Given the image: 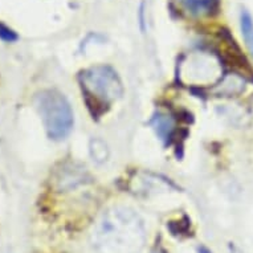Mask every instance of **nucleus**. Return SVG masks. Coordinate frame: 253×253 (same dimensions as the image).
<instances>
[{
	"label": "nucleus",
	"mask_w": 253,
	"mask_h": 253,
	"mask_svg": "<svg viewBox=\"0 0 253 253\" xmlns=\"http://www.w3.org/2000/svg\"><path fill=\"white\" fill-rule=\"evenodd\" d=\"M145 241L143 220L137 212L125 207L105 212L91 233L93 248L97 253H138Z\"/></svg>",
	"instance_id": "1"
},
{
	"label": "nucleus",
	"mask_w": 253,
	"mask_h": 253,
	"mask_svg": "<svg viewBox=\"0 0 253 253\" xmlns=\"http://www.w3.org/2000/svg\"><path fill=\"white\" fill-rule=\"evenodd\" d=\"M36 106L49 138L61 141L73 127V112L68 100L57 90H44L36 96Z\"/></svg>",
	"instance_id": "2"
},
{
	"label": "nucleus",
	"mask_w": 253,
	"mask_h": 253,
	"mask_svg": "<svg viewBox=\"0 0 253 253\" xmlns=\"http://www.w3.org/2000/svg\"><path fill=\"white\" fill-rule=\"evenodd\" d=\"M87 101L109 104L122 94V84L110 67H94L80 76Z\"/></svg>",
	"instance_id": "3"
},
{
	"label": "nucleus",
	"mask_w": 253,
	"mask_h": 253,
	"mask_svg": "<svg viewBox=\"0 0 253 253\" xmlns=\"http://www.w3.org/2000/svg\"><path fill=\"white\" fill-rule=\"evenodd\" d=\"M220 65L211 54L194 53L182 62V76L188 79V83L210 84L219 79Z\"/></svg>",
	"instance_id": "4"
},
{
	"label": "nucleus",
	"mask_w": 253,
	"mask_h": 253,
	"mask_svg": "<svg viewBox=\"0 0 253 253\" xmlns=\"http://www.w3.org/2000/svg\"><path fill=\"white\" fill-rule=\"evenodd\" d=\"M151 126L155 130V133L159 135L161 139L167 141L170 139L174 131V121L170 116L167 114H162V113H158L157 116L154 117L151 121Z\"/></svg>",
	"instance_id": "5"
},
{
	"label": "nucleus",
	"mask_w": 253,
	"mask_h": 253,
	"mask_svg": "<svg viewBox=\"0 0 253 253\" xmlns=\"http://www.w3.org/2000/svg\"><path fill=\"white\" fill-rule=\"evenodd\" d=\"M240 24L245 44H247L249 52H251V54L253 56V20L252 17H251V15H249L247 11H243V12H241Z\"/></svg>",
	"instance_id": "6"
},
{
	"label": "nucleus",
	"mask_w": 253,
	"mask_h": 253,
	"mask_svg": "<svg viewBox=\"0 0 253 253\" xmlns=\"http://www.w3.org/2000/svg\"><path fill=\"white\" fill-rule=\"evenodd\" d=\"M91 155L96 158L97 161H106L108 158V150L104 142L101 143V147H98V141H93V149H91Z\"/></svg>",
	"instance_id": "7"
},
{
	"label": "nucleus",
	"mask_w": 253,
	"mask_h": 253,
	"mask_svg": "<svg viewBox=\"0 0 253 253\" xmlns=\"http://www.w3.org/2000/svg\"><path fill=\"white\" fill-rule=\"evenodd\" d=\"M0 39H3L5 42H13V40H16L17 36L5 25L0 24Z\"/></svg>",
	"instance_id": "8"
},
{
	"label": "nucleus",
	"mask_w": 253,
	"mask_h": 253,
	"mask_svg": "<svg viewBox=\"0 0 253 253\" xmlns=\"http://www.w3.org/2000/svg\"><path fill=\"white\" fill-rule=\"evenodd\" d=\"M229 251H231V253H243L240 251V249L237 248L236 245H233V244H231L229 245Z\"/></svg>",
	"instance_id": "9"
},
{
	"label": "nucleus",
	"mask_w": 253,
	"mask_h": 253,
	"mask_svg": "<svg viewBox=\"0 0 253 253\" xmlns=\"http://www.w3.org/2000/svg\"><path fill=\"white\" fill-rule=\"evenodd\" d=\"M198 251H199V253H212L211 251L206 248V247H200V248L198 249Z\"/></svg>",
	"instance_id": "10"
}]
</instances>
